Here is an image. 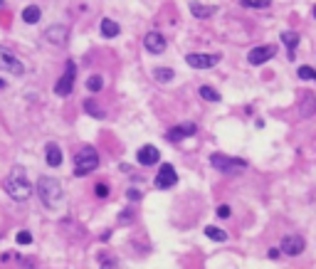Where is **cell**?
Wrapping results in <instances>:
<instances>
[{
  "label": "cell",
  "mask_w": 316,
  "mask_h": 269,
  "mask_svg": "<svg viewBox=\"0 0 316 269\" xmlns=\"http://www.w3.org/2000/svg\"><path fill=\"white\" fill-rule=\"evenodd\" d=\"M3 185H5V193H8L15 202H25V200H30V195H32V183H30V178H28V173H25L23 166H15V168L8 173V178L3 180Z\"/></svg>",
  "instance_id": "6da1fadb"
},
{
  "label": "cell",
  "mask_w": 316,
  "mask_h": 269,
  "mask_svg": "<svg viewBox=\"0 0 316 269\" xmlns=\"http://www.w3.org/2000/svg\"><path fill=\"white\" fill-rule=\"evenodd\" d=\"M37 195H40V200H42V205H45V207L55 210V207H60L64 190H62V183H60L57 178L42 175V178L37 180Z\"/></svg>",
  "instance_id": "7a4b0ae2"
},
{
  "label": "cell",
  "mask_w": 316,
  "mask_h": 269,
  "mask_svg": "<svg viewBox=\"0 0 316 269\" xmlns=\"http://www.w3.org/2000/svg\"><path fill=\"white\" fill-rule=\"evenodd\" d=\"M99 168V153L94 146H82L74 156V175H89Z\"/></svg>",
  "instance_id": "3957f363"
},
{
  "label": "cell",
  "mask_w": 316,
  "mask_h": 269,
  "mask_svg": "<svg viewBox=\"0 0 316 269\" xmlns=\"http://www.w3.org/2000/svg\"><path fill=\"white\" fill-rule=\"evenodd\" d=\"M210 166H213L215 170H220V173H227V175L247 170V161L232 158V156H225V153H213V156H210Z\"/></svg>",
  "instance_id": "277c9868"
},
{
  "label": "cell",
  "mask_w": 316,
  "mask_h": 269,
  "mask_svg": "<svg viewBox=\"0 0 316 269\" xmlns=\"http://www.w3.org/2000/svg\"><path fill=\"white\" fill-rule=\"evenodd\" d=\"M74 77H77V65H74V62H67V65H64V74H62V77L57 79V84H55V94H57V97H69V94H72Z\"/></svg>",
  "instance_id": "5b68a950"
},
{
  "label": "cell",
  "mask_w": 316,
  "mask_h": 269,
  "mask_svg": "<svg viewBox=\"0 0 316 269\" xmlns=\"http://www.w3.org/2000/svg\"><path fill=\"white\" fill-rule=\"evenodd\" d=\"M304 249H306V239L301 235H286L279 242V252L286 254V257H299Z\"/></svg>",
  "instance_id": "8992f818"
},
{
  "label": "cell",
  "mask_w": 316,
  "mask_h": 269,
  "mask_svg": "<svg viewBox=\"0 0 316 269\" xmlns=\"http://www.w3.org/2000/svg\"><path fill=\"white\" fill-rule=\"evenodd\" d=\"M153 183H156L158 190H168V188L178 185V173H176V168H173L171 163H163L161 168H158V175H156Z\"/></svg>",
  "instance_id": "52a82bcc"
},
{
  "label": "cell",
  "mask_w": 316,
  "mask_h": 269,
  "mask_svg": "<svg viewBox=\"0 0 316 269\" xmlns=\"http://www.w3.org/2000/svg\"><path fill=\"white\" fill-rule=\"evenodd\" d=\"M0 69H3V72H10V74H18V77L25 74V65H23L13 52H8L5 47H0Z\"/></svg>",
  "instance_id": "ba28073f"
},
{
  "label": "cell",
  "mask_w": 316,
  "mask_h": 269,
  "mask_svg": "<svg viewBox=\"0 0 316 269\" xmlns=\"http://www.w3.org/2000/svg\"><path fill=\"white\" fill-rule=\"evenodd\" d=\"M186 62L193 69H210V67H215L220 62V55H198V52H193V55H186Z\"/></svg>",
  "instance_id": "9c48e42d"
},
{
  "label": "cell",
  "mask_w": 316,
  "mask_h": 269,
  "mask_svg": "<svg viewBox=\"0 0 316 269\" xmlns=\"http://www.w3.org/2000/svg\"><path fill=\"white\" fill-rule=\"evenodd\" d=\"M277 55V47L274 45H259V47H252L250 55H247V62L250 65H264L267 60H272Z\"/></svg>",
  "instance_id": "30bf717a"
},
{
  "label": "cell",
  "mask_w": 316,
  "mask_h": 269,
  "mask_svg": "<svg viewBox=\"0 0 316 269\" xmlns=\"http://www.w3.org/2000/svg\"><path fill=\"white\" fill-rule=\"evenodd\" d=\"M195 134H198V126L188 121V124H178V126H173V129L166 134V138H168V141H173V143H181L183 138L195 136Z\"/></svg>",
  "instance_id": "8fae6325"
},
{
  "label": "cell",
  "mask_w": 316,
  "mask_h": 269,
  "mask_svg": "<svg viewBox=\"0 0 316 269\" xmlns=\"http://www.w3.org/2000/svg\"><path fill=\"white\" fill-rule=\"evenodd\" d=\"M136 161H138V166H156L161 161V151L156 146H141L136 151Z\"/></svg>",
  "instance_id": "7c38bea8"
},
{
  "label": "cell",
  "mask_w": 316,
  "mask_h": 269,
  "mask_svg": "<svg viewBox=\"0 0 316 269\" xmlns=\"http://www.w3.org/2000/svg\"><path fill=\"white\" fill-rule=\"evenodd\" d=\"M45 37H47L52 45L64 47V45H67V40H69V28H64V25H52V28L45 33Z\"/></svg>",
  "instance_id": "4fadbf2b"
},
{
  "label": "cell",
  "mask_w": 316,
  "mask_h": 269,
  "mask_svg": "<svg viewBox=\"0 0 316 269\" xmlns=\"http://www.w3.org/2000/svg\"><path fill=\"white\" fill-rule=\"evenodd\" d=\"M143 47H146L151 55H161V52L166 50V40H163L161 33H148V35L143 37Z\"/></svg>",
  "instance_id": "5bb4252c"
},
{
  "label": "cell",
  "mask_w": 316,
  "mask_h": 269,
  "mask_svg": "<svg viewBox=\"0 0 316 269\" xmlns=\"http://www.w3.org/2000/svg\"><path fill=\"white\" fill-rule=\"evenodd\" d=\"M45 161H47L50 168H60V166H62V148L50 141V143L45 146Z\"/></svg>",
  "instance_id": "9a60e30c"
},
{
  "label": "cell",
  "mask_w": 316,
  "mask_h": 269,
  "mask_svg": "<svg viewBox=\"0 0 316 269\" xmlns=\"http://www.w3.org/2000/svg\"><path fill=\"white\" fill-rule=\"evenodd\" d=\"M299 111H301V116H306V119L316 114V97H314L311 92H306V97H304V101H301V109H299Z\"/></svg>",
  "instance_id": "2e32d148"
},
{
  "label": "cell",
  "mask_w": 316,
  "mask_h": 269,
  "mask_svg": "<svg viewBox=\"0 0 316 269\" xmlns=\"http://www.w3.org/2000/svg\"><path fill=\"white\" fill-rule=\"evenodd\" d=\"M190 13H193L195 18L205 20V18L215 15V8H213V5H203V3H190Z\"/></svg>",
  "instance_id": "e0dca14e"
},
{
  "label": "cell",
  "mask_w": 316,
  "mask_h": 269,
  "mask_svg": "<svg viewBox=\"0 0 316 269\" xmlns=\"http://www.w3.org/2000/svg\"><path fill=\"white\" fill-rule=\"evenodd\" d=\"M40 18H42V10H40L37 5H28V8L23 10V20H25L28 25H35V23H40Z\"/></svg>",
  "instance_id": "ac0fdd59"
},
{
  "label": "cell",
  "mask_w": 316,
  "mask_h": 269,
  "mask_svg": "<svg viewBox=\"0 0 316 269\" xmlns=\"http://www.w3.org/2000/svg\"><path fill=\"white\" fill-rule=\"evenodd\" d=\"M119 33H121L119 23H114V20H109V18L101 20V35H104V37H119Z\"/></svg>",
  "instance_id": "d6986e66"
},
{
  "label": "cell",
  "mask_w": 316,
  "mask_h": 269,
  "mask_svg": "<svg viewBox=\"0 0 316 269\" xmlns=\"http://www.w3.org/2000/svg\"><path fill=\"white\" fill-rule=\"evenodd\" d=\"M82 106H84V111H87L89 116H94V119H106V111H104V109H101V106H99L94 99H87Z\"/></svg>",
  "instance_id": "ffe728a7"
},
{
  "label": "cell",
  "mask_w": 316,
  "mask_h": 269,
  "mask_svg": "<svg viewBox=\"0 0 316 269\" xmlns=\"http://www.w3.org/2000/svg\"><path fill=\"white\" fill-rule=\"evenodd\" d=\"M205 237H210V239H215V242H227V232L220 230V227H215V225H208V227H205Z\"/></svg>",
  "instance_id": "44dd1931"
},
{
  "label": "cell",
  "mask_w": 316,
  "mask_h": 269,
  "mask_svg": "<svg viewBox=\"0 0 316 269\" xmlns=\"http://www.w3.org/2000/svg\"><path fill=\"white\" fill-rule=\"evenodd\" d=\"M173 74H176V72H173L171 67H156V69H153V79H156V82H171Z\"/></svg>",
  "instance_id": "7402d4cb"
},
{
  "label": "cell",
  "mask_w": 316,
  "mask_h": 269,
  "mask_svg": "<svg viewBox=\"0 0 316 269\" xmlns=\"http://www.w3.org/2000/svg\"><path fill=\"white\" fill-rule=\"evenodd\" d=\"M279 37H282V42H284V45L291 50V55H294V47L299 45V35H296V33H289V30H284Z\"/></svg>",
  "instance_id": "603a6c76"
},
{
  "label": "cell",
  "mask_w": 316,
  "mask_h": 269,
  "mask_svg": "<svg viewBox=\"0 0 316 269\" xmlns=\"http://www.w3.org/2000/svg\"><path fill=\"white\" fill-rule=\"evenodd\" d=\"M200 97L205 99V101H220L222 97H220V92L218 89H213V87H208V84H203L200 87Z\"/></svg>",
  "instance_id": "cb8c5ba5"
},
{
  "label": "cell",
  "mask_w": 316,
  "mask_h": 269,
  "mask_svg": "<svg viewBox=\"0 0 316 269\" xmlns=\"http://www.w3.org/2000/svg\"><path fill=\"white\" fill-rule=\"evenodd\" d=\"M101 87H104V79H101L99 74H92V77L87 79V89H89V92L96 94V92H101Z\"/></svg>",
  "instance_id": "d4e9b609"
},
{
  "label": "cell",
  "mask_w": 316,
  "mask_h": 269,
  "mask_svg": "<svg viewBox=\"0 0 316 269\" xmlns=\"http://www.w3.org/2000/svg\"><path fill=\"white\" fill-rule=\"evenodd\" d=\"M15 242H18L20 247H28V244H32V232H30V230H20V232L15 235Z\"/></svg>",
  "instance_id": "484cf974"
},
{
  "label": "cell",
  "mask_w": 316,
  "mask_h": 269,
  "mask_svg": "<svg viewBox=\"0 0 316 269\" xmlns=\"http://www.w3.org/2000/svg\"><path fill=\"white\" fill-rule=\"evenodd\" d=\"M240 3H242L245 8H257V10L269 8V0H240Z\"/></svg>",
  "instance_id": "4316f807"
},
{
  "label": "cell",
  "mask_w": 316,
  "mask_h": 269,
  "mask_svg": "<svg viewBox=\"0 0 316 269\" xmlns=\"http://www.w3.org/2000/svg\"><path fill=\"white\" fill-rule=\"evenodd\" d=\"M109 193H111V188H109L104 180L94 185V195H96V198H109Z\"/></svg>",
  "instance_id": "83f0119b"
},
{
  "label": "cell",
  "mask_w": 316,
  "mask_h": 269,
  "mask_svg": "<svg viewBox=\"0 0 316 269\" xmlns=\"http://www.w3.org/2000/svg\"><path fill=\"white\" fill-rule=\"evenodd\" d=\"M299 79H316V72L311 69V67H299Z\"/></svg>",
  "instance_id": "f1b7e54d"
},
{
  "label": "cell",
  "mask_w": 316,
  "mask_h": 269,
  "mask_svg": "<svg viewBox=\"0 0 316 269\" xmlns=\"http://www.w3.org/2000/svg\"><path fill=\"white\" fill-rule=\"evenodd\" d=\"M126 198H128V202H138V200L143 198V193H141L138 188H128V190H126Z\"/></svg>",
  "instance_id": "f546056e"
},
{
  "label": "cell",
  "mask_w": 316,
  "mask_h": 269,
  "mask_svg": "<svg viewBox=\"0 0 316 269\" xmlns=\"http://www.w3.org/2000/svg\"><path fill=\"white\" fill-rule=\"evenodd\" d=\"M230 215H232V207H230V205H218V217L227 220Z\"/></svg>",
  "instance_id": "4dcf8cb0"
},
{
  "label": "cell",
  "mask_w": 316,
  "mask_h": 269,
  "mask_svg": "<svg viewBox=\"0 0 316 269\" xmlns=\"http://www.w3.org/2000/svg\"><path fill=\"white\" fill-rule=\"evenodd\" d=\"M131 220H133V210H128V207H126V210L119 215V222H121V225H126V222H131Z\"/></svg>",
  "instance_id": "1f68e13d"
},
{
  "label": "cell",
  "mask_w": 316,
  "mask_h": 269,
  "mask_svg": "<svg viewBox=\"0 0 316 269\" xmlns=\"http://www.w3.org/2000/svg\"><path fill=\"white\" fill-rule=\"evenodd\" d=\"M101 269H116V262H114V259H106V262L101 264Z\"/></svg>",
  "instance_id": "d6a6232c"
},
{
  "label": "cell",
  "mask_w": 316,
  "mask_h": 269,
  "mask_svg": "<svg viewBox=\"0 0 316 269\" xmlns=\"http://www.w3.org/2000/svg\"><path fill=\"white\" fill-rule=\"evenodd\" d=\"M279 254H282V252H279V247H272V249H269V257H272V259H277Z\"/></svg>",
  "instance_id": "836d02e7"
},
{
  "label": "cell",
  "mask_w": 316,
  "mask_h": 269,
  "mask_svg": "<svg viewBox=\"0 0 316 269\" xmlns=\"http://www.w3.org/2000/svg\"><path fill=\"white\" fill-rule=\"evenodd\" d=\"M0 89H5V82L3 79H0Z\"/></svg>",
  "instance_id": "e575fe53"
},
{
  "label": "cell",
  "mask_w": 316,
  "mask_h": 269,
  "mask_svg": "<svg viewBox=\"0 0 316 269\" xmlns=\"http://www.w3.org/2000/svg\"><path fill=\"white\" fill-rule=\"evenodd\" d=\"M314 18H316V8H314Z\"/></svg>",
  "instance_id": "d590c367"
}]
</instances>
